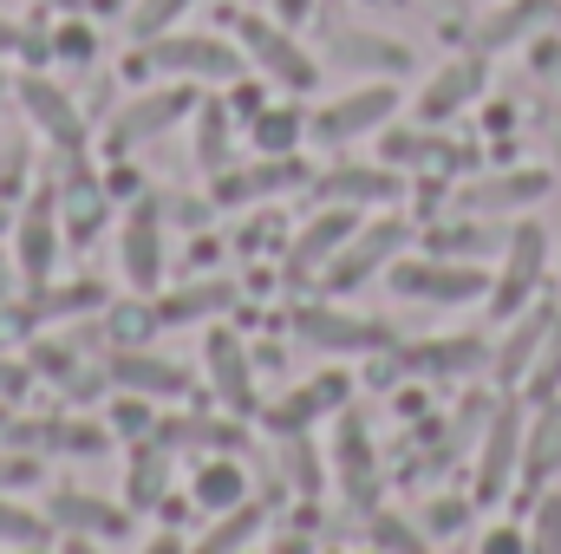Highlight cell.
Listing matches in <instances>:
<instances>
[{
  "label": "cell",
  "mask_w": 561,
  "mask_h": 554,
  "mask_svg": "<svg viewBox=\"0 0 561 554\" xmlns=\"http://www.w3.org/2000/svg\"><path fill=\"white\" fill-rule=\"evenodd\" d=\"M307 7H313V0H280V13H287V20H300Z\"/></svg>",
  "instance_id": "94428289"
},
{
  "label": "cell",
  "mask_w": 561,
  "mask_h": 554,
  "mask_svg": "<svg viewBox=\"0 0 561 554\" xmlns=\"http://www.w3.org/2000/svg\"><path fill=\"white\" fill-rule=\"evenodd\" d=\"M236 33H242V59H249L255 72H268L275 85H287V92H307V85L320 79L313 53H307L287 26H275V20H255V13H249Z\"/></svg>",
  "instance_id": "52a82bcc"
},
{
  "label": "cell",
  "mask_w": 561,
  "mask_h": 554,
  "mask_svg": "<svg viewBox=\"0 0 561 554\" xmlns=\"http://www.w3.org/2000/svg\"><path fill=\"white\" fill-rule=\"evenodd\" d=\"M405 372H431V379H463V372H483L490 366V346L483 339H424V346H399Z\"/></svg>",
  "instance_id": "4316f807"
},
{
  "label": "cell",
  "mask_w": 561,
  "mask_h": 554,
  "mask_svg": "<svg viewBox=\"0 0 561 554\" xmlns=\"http://www.w3.org/2000/svg\"><path fill=\"white\" fill-rule=\"evenodd\" d=\"M138 66L150 72H170V79H209V85H236L242 79V46H229V39H216V33H157V39H144Z\"/></svg>",
  "instance_id": "6da1fadb"
},
{
  "label": "cell",
  "mask_w": 561,
  "mask_h": 554,
  "mask_svg": "<svg viewBox=\"0 0 561 554\" xmlns=\"http://www.w3.org/2000/svg\"><path fill=\"white\" fill-rule=\"evenodd\" d=\"M53 53H59V59H72V66H92V59H99V39H92V26H85V20H72V26H59V33H53Z\"/></svg>",
  "instance_id": "bcb514c9"
},
{
  "label": "cell",
  "mask_w": 561,
  "mask_h": 554,
  "mask_svg": "<svg viewBox=\"0 0 561 554\" xmlns=\"http://www.w3.org/2000/svg\"><path fill=\"white\" fill-rule=\"evenodd\" d=\"M190 13V0H131V13H125V26H131V39H157V33H170L176 20Z\"/></svg>",
  "instance_id": "b9f144b4"
},
{
  "label": "cell",
  "mask_w": 561,
  "mask_h": 554,
  "mask_svg": "<svg viewBox=\"0 0 561 554\" xmlns=\"http://www.w3.org/2000/svg\"><path fill=\"white\" fill-rule=\"evenodd\" d=\"M190 503H196L203 516H222V509L249 503V470H242V457H236V450L203 457V463H196V476H190Z\"/></svg>",
  "instance_id": "484cf974"
},
{
  "label": "cell",
  "mask_w": 561,
  "mask_h": 554,
  "mask_svg": "<svg viewBox=\"0 0 561 554\" xmlns=\"http://www.w3.org/2000/svg\"><path fill=\"white\" fill-rule=\"evenodd\" d=\"M405 235H412V229H405V222H392V216H386V222H366V229H359L333 262H327V293H346V287H359L366 275H379V268L405 249Z\"/></svg>",
  "instance_id": "7c38bea8"
},
{
  "label": "cell",
  "mask_w": 561,
  "mask_h": 554,
  "mask_svg": "<svg viewBox=\"0 0 561 554\" xmlns=\"http://www.w3.org/2000/svg\"><path fill=\"white\" fill-rule=\"evenodd\" d=\"M7 443L20 450H46V457H105L112 450V430L105 424H85V417H33V424H7Z\"/></svg>",
  "instance_id": "5bb4252c"
},
{
  "label": "cell",
  "mask_w": 561,
  "mask_h": 554,
  "mask_svg": "<svg viewBox=\"0 0 561 554\" xmlns=\"http://www.w3.org/2000/svg\"><path fill=\"white\" fill-rule=\"evenodd\" d=\"M268 235H275V222H249V229H242L236 242H242V255H255V249H275Z\"/></svg>",
  "instance_id": "f5cc1de1"
},
{
  "label": "cell",
  "mask_w": 561,
  "mask_h": 554,
  "mask_svg": "<svg viewBox=\"0 0 561 554\" xmlns=\"http://www.w3.org/2000/svg\"><path fill=\"white\" fill-rule=\"evenodd\" d=\"M523 392L536 405H556V392H561V307H556V326H549L542 353H536V366H529V379H523Z\"/></svg>",
  "instance_id": "ab89813d"
},
{
  "label": "cell",
  "mask_w": 561,
  "mask_h": 554,
  "mask_svg": "<svg viewBox=\"0 0 561 554\" xmlns=\"http://www.w3.org/2000/svg\"><path fill=\"white\" fill-rule=\"evenodd\" d=\"M105 379L118 385V392H138L150 405H163V399H183L196 379H190V366H176V359H163V353H144V346H112L105 353Z\"/></svg>",
  "instance_id": "30bf717a"
},
{
  "label": "cell",
  "mask_w": 561,
  "mask_h": 554,
  "mask_svg": "<svg viewBox=\"0 0 561 554\" xmlns=\"http://www.w3.org/2000/svg\"><path fill=\"white\" fill-rule=\"evenodd\" d=\"M157 326V307H150V293H131V300H118L112 313H105V333H112V346H138V333Z\"/></svg>",
  "instance_id": "60d3db41"
},
{
  "label": "cell",
  "mask_w": 561,
  "mask_h": 554,
  "mask_svg": "<svg viewBox=\"0 0 561 554\" xmlns=\"http://www.w3.org/2000/svg\"><path fill=\"white\" fill-rule=\"evenodd\" d=\"M0 85H7V72H0Z\"/></svg>",
  "instance_id": "e7e4bbea"
},
{
  "label": "cell",
  "mask_w": 561,
  "mask_h": 554,
  "mask_svg": "<svg viewBox=\"0 0 561 554\" xmlns=\"http://www.w3.org/2000/svg\"><path fill=\"white\" fill-rule=\"evenodd\" d=\"M483 79H490L483 53H463V59L437 66V79H431V85H424L419 99H412L419 125H444V118H457L463 105H477V99H483Z\"/></svg>",
  "instance_id": "9a60e30c"
},
{
  "label": "cell",
  "mask_w": 561,
  "mask_h": 554,
  "mask_svg": "<svg viewBox=\"0 0 561 554\" xmlns=\"http://www.w3.org/2000/svg\"><path fill=\"white\" fill-rule=\"evenodd\" d=\"M242 293H236V280L209 275V280H190V287H176V293H150V307H157V326H196V320H216V313H229Z\"/></svg>",
  "instance_id": "cb8c5ba5"
},
{
  "label": "cell",
  "mask_w": 561,
  "mask_h": 554,
  "mask_svg": "<svg viewBox=\"0 0 561 554\" xmlns=\"http://www.w3.org/2000/svg\"><path fill=\"white\" fill-rule=\"evenodd\" d=\"M333 59L340 66H366V72H405L412 53L399 39H379V33H340L333 39Z\"/></svg>",
  "instance_id": "836d02e7"
},
{
  "label": "cell",
  "mask_w": 561,
  "mask_h": 554,
  "mask_svg": "<svg viewBox=\"0 0 561 554\" xmlns=\"http://www.w3.org/2000/svg\"><path fill=\"white\" fill-rule=\"evenodd\" d=\"M0 542H7V549H33V542H46V516H33V509H20V503L0 496Z\"/></svg>",
  "instance_id": "7bdbcfd3"
},
{
  "label": "cell",
  "mask_w": 561,
  "mask_h": 554,
  "mask_svg": "<svg viewBox=\"0 0 561 554\" xmlns=\"http://www.w3.org/2000/svg\"><path fill=\"white\" fill-rule=\"evenodd\" d=\"M392 287L405 300H424V307H470L490 293V275L483 262H450V255H419V262H399L392 268Z\"/></svg>",
  "instance_id": "277c9868"
},
{
  "label": "cell",
  "mask_w": 561,
  "mask_h": 554,
  "mask_svg": "<svg viewBox=\"0 0 561 554\" xmlns=\"http://www.w3.org/2000/svg\"><path fill=\"white\" fill-rule=\"evenodd\" d=\"M92 7H118V0H92Z\"/></svg>",
  "instance_id": "be15d7a7"
},
{
  "label": "cell",
  "mask_w": 561,
  "mask_h": 554,
  "mask_svg": "<svg viewBox=\"0 0 561 554\" xmlns=\"http://www.w3.org/2000/svg\"><path fill=\"white\" fill-rule=\"evenodd\" d=\"M105 307V287L99 280H72V287H39V300H33V313L39 320H72V313H99Z\"/></svg>",
  "instance_id": "f35d334b"
},
{
  "label": "cell",
  "mask_w": 561,
  "mask_h": 554,
  "mask_svg": "<svg viewBox=\"0 0 561 554\" xmlns=\"http://www.w3.org/2000/svg\"><path fill=\"white\" fill-rule=\"evenodd\" d=\"M0 53H20V59H53V39L46 33H33V26H20V20H0Z\"/></svg>",
  "instance_id": "f6af8a7d"
},
{
  "label": "cell",
  "mask_w": 561,
  "mask_h": 554,
  "mask_svg": "<svg viewBox=\"0 0 561 554\" xmlns=\"http://www.w3.org/2000/svg\"><path fill=\"white\" fill-rule=\"evenodd\" d=\"M275 554H313V549H307L300 535H280V542H275Z\"/></svg>",
  "instance_id": "680465c9"
},
{
  "label": "cell",
  "mask_w": 561,
  "mask_h": 554,
  "mask_svg": "<svg viewBox=\"0 0 561 554\" xmlns=\"http://www.w3.org/2000/svg\"><path fill=\"white\" fill-rule=\"evenodd\" d=\"M280 463H287V483L300 489V503H320L327 496V463H320V443L300 430V437H280Z\"/></svg>",
  "instance_id": "d590c367"
},
{
  "label": "cell",
  "mask_w": 561,
  "mask_h": 554,
  "mask_svg": "<svg viewBox=\"0 0 561 554\" xmlns=\"http://www.w3.org/2000/svg\"><path fill=\"white\" fill-rule=\"evenodd\" d=\"M229 163H236V112L222 99H203L196 105V170L222 176Z\"/></svg>",
  "instance_id": "f546056e"
},
{
  "label": "cell",
  "mask_w": 561,
  "mask_h": 554,
  "mask_svg": "<svg viewBox=\"0 0 561 554\" xmlns=\"http://www.w3.org/2000/svg\"><path fill=\"white\" fill-rule=\"evenodd\" d=\"M556 470H561V412L556 405H542L536 424L523 430V483L536 489V483H549Z\"/></svg>",
  "instance_id": "d6a6232c"
},
{
  "label": "cell",
  "mask_w": 561,
  "mask_h": 554,
  "mask_svg": "<svg viewBox=\"0 0 561 554\" xmlns=\"http://www.w3.org/2000/svg\"><path fill=\"white\" fill-rule=\"evenodd\" d=\"M138 554H190V549H183V535H176V529H157Z\"/></svg>",
  "instance_id": "11a10c76"
},
{
  "label": "cell",
  "mask_w": 561,
  "mask_h": 554,
  "mask_svg": "<svg viewBox=\"0 0 561 554\" xmlns=\"http://www.w3.org/2000/svg\"><path fill=\"white\" fill-rule=\"evenodd\" d=\"M307 183V163L287 150V157H262V163H249V170H222L216 176V203H268L280 189H300Z\"/></svg>",
  "instance_id": "7402d4cb"
},
{
  "label": "cell",
  "mask_w": 561,
  "mask_h": 554,
  "mask_svg": "<svg viewBox=\"0 0 561 554\" xmlns=\"http://www.w3.org/2000/svg\"><path fill=\"white\" fill-rule=\"evenodd\" d=\"M59 242H66V229H59L53 196H33V203H26V216L13 222V262H20V275L33 280V287H46V280H53Z\"/></svg>",
  "instance_id": "ac0fdd59"
},
{
  "label": "cell",
  "mask_w": 561,
  "mask_h": 554,
  "mask_svg": "<svg viewBox=\"0 0 561 554\" xmlns=\"http://www.w3.org/2000/svg\"><path fill=\"white\" fill-rule=\"evenodd\" d=\"M556 189L549 170H503V176H483V183H463L457 189V216H510V209H529Z\"/></svg>",
  "instance_id": "e0dca14e"
},
{
  "label": "cell",
  "mask_w": 561,
  "mask_h": 554,
  "mask_svg": "<svg viewBox=\"0 0 561 554\" xmlns=\"http://www.w3.org/2000/svg\"><path fill=\"white\" fill-rule=\"evenodd\" d=\"M503 242H510V235H496V229H490V216H463V222H431V235H424V255H450V262H490V255H503Z\"/></svg>",
  "instance_id": "83f0119b"
},
{
  "label": "cell",
  "mask_w": 561,
  "mask_h": 554,
  "mask_svg": "<svg viewBox=\"0 0 561 554\" xmlns=\"http://www.w3.org/2000/svg\"><path fill=\"white\" fill-rule=\"evenodd\" d=\"M33 483H39V457L20 450V443L0 450V496H7V489H33Z\"/></svg>",
  "instance_id": "7dc6e473"
},
{
  "label": "cell",
  "mask_w": 561,
  "mask_h": 554,
  "mask_svg": "<svg viewBox=\"0 0 561 554\" xmlns=\"http://www.w3.org/2000/svg\"><path fill=\"white\" fill-rule=\"evenodd\" d=\"M529 554H561V496H542V516H536Z\"/></svg>",
  "instance_id": "681fc988"
},
{
  "label": "cell",
  "mask_w": 561,
  "mask_h": 554,
  "mask_svg": "<svg viewBox=\"0 0 561 554\" xmlns=\"http://www.w3.org/2000/svg\"><path fill=\"white\" fill-rule=\"evenodd\" d=\"M196 92L190 85H163V92H144V99H131L118 118H112V150H131V143L144 138H163V131H176L183 118H196Z\"/></svg>",
  "instance_id": "8fae6325"
},
{
  "label": "cell",
  "mask_w": 561,
  "mask_h": 554,
  "mask_svg": "<svg viewBox=\"0 0 561 554\" xmlns=\"http://www.w3.org/2000/svg\"><path fill=\"white\" fill-rule=\"evenodd\" d=\"M0 430H7V399H0Z\"/></svg>",
  "instance_id": "6125c7cd"
},
{
  "label": "cell",
  "mask_w": 561,
  "mask_h": 554,
  "mask_svg": "<svg viewBox=\"0 0 561 554\" xmlns=\"http://www.w3.org/2000/svg\"><path fill=\"white\" fill-rule=\"evenodd\" d=\"M262 522H268V503H236V509H222V516H209V529H203V542L190 554H242L255 549V535H262Z\"/></svg>",
  "instance_id": "1f68e13d"
},
{
  "label": "cell",
  "mask_w": 561,
  "mask_h": 554,
  "mask_svg": "<svg viewBox=\"0 0 561 554\" xmlns=\"http://www.w3.org/2000/svg\"><path fill=\"white\" fill-rule=\"evenodd\" d=\"M333 470H340L346 496L373 503V489H379V457H373V437H366V424H359V417H340V437H333Z\"/></svg>",
  "instance_id": "f1b7e54d"
},
{
  "label": "cell",
  "mask_w": 561,
  "mask_h": 554,
  "mask_svg": "<svg viewBox=\"0 0 561 554\" xmlns=\"http://www.w3.org/2000/svg\"><path fill=\"white\" fill-rule=\"evenodd\" d=\"M118 262H125V280H131V293H157L163 287V216L138 203L131 216H125V229H118Z\"/></svg>",
  "instance_id": "d6986e66"
},
{
  "label": "cell",
  "mask_w": 561,
  "mask_h": 554,
  "mask_svg": "<svg viewBox=\"0 0 561 554\" xmlns=\"http://www.w3.org/2000/svg\"><path fill=\"white\" fill-rule=\"evenodd\" d=\"M150 437L163 450H203V457H216V450H249V417H170Z\"/></svg>",
  "instance_id": "d4e9b609"
},
{
  "label": "cell",
  "mask_w": 561,
  "mask_h": 554,
  "mask_svg": "<svg viewBox=\"0 0 561 554\" xmlns=\"http://www.w3.org/2000/svg\"><path fill=\"white\" fill-rule=\"evenodd\" d=\"M163 476H170V450L157 437H138L131 443V503L138 509H157L163 503Z\"/></svg>",
  "instance_id": "8d00e7d4"
},
{
  "label": "cell",
  "mask_w": 561,
  "mask_h": 554,
  "mask_svg": "<svg viewBox=\"0 0 561 554\" xmlns=\"http://www.w3.org/2000/svg\"><path fill=\"white\" fill-rule=\"evenodd\" d=\"M46 522H59L66 535H92V542L131 535V516H125L118 503H105V496H85V489H59L53 509H46Z\"/></svg>",
  "instance_id": "44dd1931"
},
{
  "label": "cell",
  "mask_w": 561,
  "mask_h": 554,
  "mask_svg": "<svg viewBox=\"0 0 561 554\" xmlns=\"http://www.w3.org/2000/svg\"><path fill=\"white\" fill-rule=\"evenodd\" d=\"M112 430H125V437H150V430H157V417H150V405H144L138 392H125V405L112 412Z\"/></svg>",
  "instance_id": "f907efd6"
},
{
  "label": "cell",
  "mask_w": 561,
  "mask_h": 554,
  "mask_svg": "<svg viewBox=\"0 0 561 554\" xmlns=\"http://www.w3.org/2000/svg\"><path fill=\"white\" fill-rule=\"evenodd\" d=\"M13 92H20L26 125L53 143V150H66V157H79V150H85V118H79V105L66 99V85H53L46 72H20V79H13Z\"/></svg>",
  "instance_id": "9c48e42d"
},
{
  "label": "cell",
  "mask_w": 561,
  "mask_h": 554,
  "mask_svg": "<svg viewBox=\"0 0 561 554\" xmlns=\"http://www.w3.org/2000/svg\"><path fill=\"white\" fill-rule=\"evenodd\" d=\"M379 157L392 170H450L463 150L450 138H431V125H424V131H379Z\"/></svg>",
  "instance_id": "4dcf8cb0"
},
{
  "label": "cell",
  "mask_w": 561,
  "mask_h": 554,
  "mask_svg": "<svg viewBox=\"0 0 561 554\" xmlns=\"http://www.w3.org/2000/svg\"><path fill=\"white\" fill-rule=\"evenodd\" d=\"M346 392H353V379L346 372H320L313 385H300V392H287L280 405H262V424L275 430V437H300L313 417L327 412H346Z\"/></svg>",
  "instance_id": "ffe728a7"
},
{
  "label": "cell",
  "mask_w": 561,
  "mask_h": 554,
  "mask_svg": "<svg viewBox=\"0 0 561 554\" xmlns=\"http://www.w3.org/2000/svg\"><path fill=\"white\" fill-rule=\"evenodd\" d=\"M523 405H496L490 412V430H483V457H477V509H490V503H503L510 496V483L523 476Z\"/></svg>",
  "instance_id": "ba28073f"
},
{
  "label": "cell",
  "mask_w": 561,
  "mask_h": 554,
  "mask_svg": "<svg viewBox=\"0 0 561 554\" xmlns=\"http://www.w3.org/2000/svg\"><path fill=\"white\" fill-rule=\"evenodd\" d=\"M249 131H255V157H287V150H300V138H307V118L294 105H262L249 118Z\"/></svg>",
  "instance_id": "e575fe53"
},
{
  "label": "cell",
  "mask_w": 561,
  "mask_h": 554,
  "mask_svg": "<svg viewBox=\"0 0 561 554\" xmlns=\"http://www.w3.org/2000/svg\"><path fill=\"white\" fill-rule=\"evenodd\" d=\"M59 554H99V542L92 535H72V542H59Z\"/></svg>",
  "instance_id": "6f0895ef"
},
{
  "label": "cell",
  "mask_w": 561,
  "mask_h": 554,
  "mask_svg": "<svg viewBox=\"0 0 561 554\" xmlns=\"http://www.w3.org/2000/svg\"><path fill=\"white\" fill-rule=\"evenodd\" d=\"M203 372H209V385H216V399H222V412L229 417H262V399H255V353L229 333V326H209L203 333Z\"/></svg>",
  "instance_id": "8992f818"
},
{
  "label": "cell",
  "mask_w": 561,
  "mask_h": 554,
  "mask_svg": "<svg viewBox=\"0 0 561 554\" xmlns=\"http://www.w3.org/2000/svg\"><path fill=\"white\" fill-rule=\"evenodd\" d=\"M320 203H346V209H379V203H399L405 196V176L392 163H333L320 183H313Z\"/></svg>",
  "instance_id": "2e32d148"
},
{
  "label": "cell",
  "mask_w": 561,
  "mask_h": 554,
  "mask_svg": "<svg viewBox=\"0 0 561 554\" xmlns=\"http://www.w3.org/2000/svg\"><path fill=\"white\" fill-rule=\"evenodd\" d=\"M373 542L386 554H431V542H424L412 522H399V516H373Z\"/></svg>",
  "instance_id": "ee69618b"
},
{
  "label": "cell",
  "mask_w": 561,
  "mask_h": 554,
  "mask_svg": "<svg viewBox=\"0 0 561 554\" xmlns=\"http://www.w3.org/2000/svg\"><path fill=\"white\" fill-rule=\"evenodd\" d=\"M470 509H477V503H457V496H437V503L424 509V529H431V535H457V529L470 522Z\"/></svg>",
  "instance_id": "c3c4849f"
},
{
  "label": "cell",
  "mask_w": 561,
  "mask_h": 554,
  "mask_svg": "<svg viewBox=\"0 0 561 554\" xmlns=\"http://www.w3.org/2000/svg\"><path fill=\"white\" fill-rule=\"evenodd\" d=\"M542 275H549V235H542V222H516L510 242H503V275L490 280V313L516 320L536 300Z\"/></svg>",
  "instance_id": "3957f363"
},
{
  "label": "cell",
  "mask_w": 561,
  "mask_h": 554,
  "mask_svg": "<svg viewBox=\"0 0 561 554\" xmlns=\"http://www.w3.org/2000/svg\"><path fill=\"white\" fill-rule=\"evenodd\" d=\"M392 112H399V85L373 79V85H353V92H340L333 105H320V112L307 118V131H313V143L340 150V143H353V138H379V131L392 125Z\"/></svg>",
  "instance_id": "7a4b0ae2"
},
{
  "label": "cell",
  "mask_w": 561,
  "mask_h": 554,
  "mask_svg": "<svg viewBox=\"0 0 561 554\" xmlns=\"http://www.w3.org/2000/svg\"><path fill=\"white\" fill-rule=\"evenodd\" d=\"M294 339L313 346V353H359V359H379V353L399 346V333L386 320H359V313H340V307H300Z\"/></svg>",
  "instance_id": "5b68a950"
},
{
  "label": "cell",
  "mask_w": 561,
  "mask_h": 554,
  "mask_svg": "<svg viewBox=\"0 0 561 554\" xmlns=\"http://www.w3.org/2000/svg\"><path fill=\"white\" fill-rule=\"evenodd\" d=\"M549 326H556V307H549V300H542V307H523L516 326H510V339L490 353V372H496L503 385H523L529 366H536V353H542V339H549Z\"/></svg>",
  "instance_id": "603a6c76"
},
{
  "label": "cell",
  "mask_w": 561,
  "mask_h": 554,
  "mask_svg": "<svg viewBox=\"0 0 561 554\" xmlns=\"http://www.w3.org/2000/svg\"><path fill=\"white\" fill-rule=\"evenodd\" d=\"M359 235V209H346V203H327L300 235H294V249H287V280H307V275H327V262L346 249Z\"/></svg>",
  "instance_id": "4fadbf2b"
},
{
  "label": "cell",
  "mask_w": 561,
  "mask_h": 554,
  "mask_svg": "<svg viewBox=\"0 0 561 554\" xmlns=\"http://www.w3.org/2000/svg\"><path fill=\"white\" fill-rule=\"evenodd\" d=\"M549 150H556V176H561V118H549Z\"/></svg>",
  "instance_id": "91938a15"
},
{
  "label": "cell",
  "mask_w": 561,
  "mask_h": 554,
  "mask_svg": "<svg viewBox=\"0 0 561 554\" xmlns=\"http://www.w3.org/2000/svg\"><path fill=\"white\" fill-rule=\"evenodd\" d=\"M477 554H529V535L523 529H510V522H496L490 535H483V549Z\"/></svg>",
  "instance_id": "816d5d0a"
},
{
  "label": "cell",
  "mask_w": 561,
  "mask_h": 554,
  "mask_svg": "<svg viewBox=\"0 0 561 554\" xmlns=\"http://www.w3.org/2000/svg\"><path fill=\"white\" fill-rule=\"evenodd\" d=\"M20 392H26V366L0 359V399H20Z\"/></svg>",
  "instance_id": "db71d44e"
},
{
  "label": "cell",
  "mask_w": 561,
  "mask_h": 554,
  "mask_svg": "<svg viewBox=\"0 0 561 554\" xmlns=\"http://www.w3.org/2000/svg\"><path fill=\"white\" fill-rule=\"evenodd\" d=\"M190 262H196V268H209V262H216V235H196V249H190Z\"/></svg>",
  "instance_id": "9f6ffc18"
},
{
  "label": "cell",
  "mask_w": 561,
  "mask_h": 554,
  "mask_svg": "<svg viewBox=\"0 0 561 554\" xmlns=\"http://www.w3.org/2000/svg\"><path fill=\"white\" fill-rule=\"evenodd\" d=\"M242 554H255V549H242Z\"/></svg>",
  "instance_id": "03108f58"
},
{
  "label": "cell",
  "mask_w": 561,
  "mask_h": 554,
  "mask_svg": "<svg viewBox=\"0 0 561 554\" xmlns=\"http://www.w3.org/2000/svg\"><path fill=\"white\" fill-rule=\"evenodd\" d=\"M556 7L549 0H516V7H503L496 20H483V33H477V53H496V46H516L529 26H542Z\"/></svg>",
  "instance_id": "74e56055"
}]
</instances>
